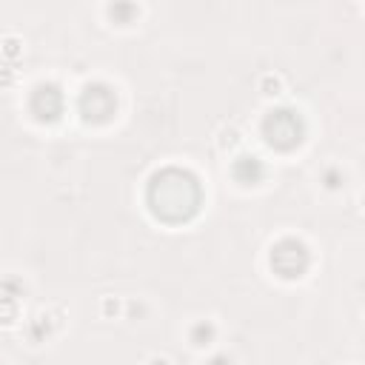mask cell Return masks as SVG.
I'll return each mask as SVG.
<instances>
[{"instance_id": "obj_1", "label": "cell", "mask_w": 365, "mask_h": 365, "mask_svg": "<svg viewBox=\"0 0 365 365\" xmlns=\"http://www.w3.org/2000/svg\"><path fill=\"white\" fill-rule=\"evenodd\" d=\"M197 185L188 174H180V171H165L154 180L151 185V202H154V211L168 217V220H180V217H188L194 208H197Z\"/></svg>"}, {"instance_id": "obj_2", "label": "cell", "mask_w": 365, "mask_h": 365, "mask_svg": "<svg viewBox=\"0 0 365 365\" xmlns=\"http://www.w3.org/2000/svg\"><path fill=\"white\" fill-rule=\"evenodd\" d=\"M271 262L282 271V277H299L302 268H305V262H308V254H305V248L299 242L288 240V242H279L277 245Z\"/></svg>"}, {"instance_id": "obj_3", "label": "cell", "mask_w": 365, "mask_h": 365, "mask_svg": "<svg viewBox=\"0 0 365 365\" xmlns=\"http://www.w3.org/2000/svg\"><path fill=\"white\" fill-rule=\"evenodd\" d=\"M268 140L288 148L294 143H299V120L291 114V111H277L271 120H268Z\"/></svg>"}]
</instances>
